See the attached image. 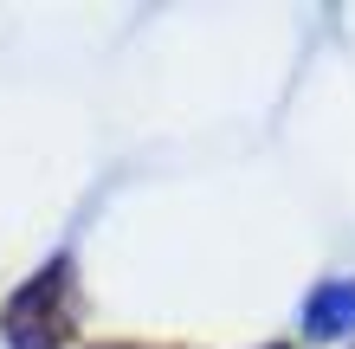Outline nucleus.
<instances>
[{
	"label": "nucleus",
	"instance_id": "nucleus-2",
	"mask_svg": "<svg viewBox=\"0 0 355 349\" xmlns=\"http://www.w3.org/2000/svg\"><path fill=\"white\" fill-rule=\"evenodd\" d=\"M304 323H310V337H349L355 330V278L317 284L310 304H304Z\"/></svg>",
	"mask_w": 355,
	"mask_h": 349
},
{
	"label": "nucleus",
	"instance_id": "nucleus-1",
	"mask_svg": "<svg viewBox=\"0 0 355 349\" xmlns=\"http://www.w3.org/2000/svg\"><path fill=\"white\" fill-rule=\"evenodd\" d=\"M65 291H71V265L52 259L46 272L7 304V343L13 349H58V343L71 337V304H65Z\"/></svg>",
	"mask_w": 355,
	"mask_h": 349
}]
</instances>
